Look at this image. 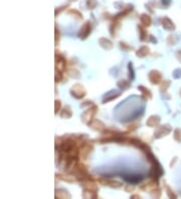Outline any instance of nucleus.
Returning a JSON list of instances; mask_svg holds the SVG:
<instances>
[{
	"instance_id": "1",
	"label": "nucleus",
	"mask_w": 181,
	"mask_h": 199,
	"mask_svg": "<svg viewBox=\"0 0 181 199\" xmlns=\"http://www.w3.org/2000/svg\"><path fill=\"white\" fill-rule=\"evenodd\" d=\"M161 73L157 70H152L149 73V80L152 84H159V81H161Z\"/></svg>"
},
{
	"instance_id": "2",
	"label": "nucleus",
	"mask_w": 181,
	"mask_h": 199,
	"mask_svg": "<svg viewBox=\"0 0 181 199\" xmlns=\"http://www.w3.org/2000/svg\"><path fill=\"white\" fill-rule=\"evenodd\" d=\"M72 91H75V94H72V95L73 97H76V99H81V98H83V97L86 95L85 90H84L83 86H81V85H76L72 89Z\"/></svg>"
},
{
	"instance_id": "3",
	"label": "nucleus",
	"mask_w": 181,
	"mask_h": 199,
	"mask_svg": "<svg viewBox=\"0 0 181 199\" xmlns=\"http://www.w3.org/2000/svg\"><path fill=\"white\" fill-rule=\"evenodd\" d=\"M162 25L166 30H174L175 29V25L173 24L171 20H170L169 18H167V17H165V18L163 19Z\"/></svg>"
},
{
	"instance_id": "4",
	"label": "nucleus",
	"mask_w": 181,
	"mask_h": 199,
	"mask_svg": "<svg viewBox=\"0 0 181 199\" xmlns=\"http://www.w3.org/2000/svg\"><path fill=\"white\" fill-rule=\"evenodd\" d=\"M148 53H149V48H148L147 46H143L141 49L137 52V57H146Z\"/></svg>"
},
{
	"instance_id": "5",
	"label": "nucleus",
	"mask_w": 181,
	"mask_h": 199,
	"mask_svg": "<svg viewBox=\"0 0 181 199\" xmlns=\"http://www.w3.org/2000/svg\"><path fill=\"white\" fill-rule=\"evenodd\" d=\"M141 21H142V24L144 25V26H149L150 24H151V19H150V17L148 16L147 14H143L141 16Z\"/></svg>"
},
{
	"instance_id": "6",
	"label": "nucleus",
	"mask_w": 181,
	"mask_h": 199,
	"mask_svg": "<svg viewBox=\"0 0 181 199\" xmlns=\"http://www.w3.org/2000/svg\"><path fill=\"white\" fill-rule=\"evenodd\" d=\"M174 139L178 142H181V130L177 129L175 130V135H174Z\"/></svg>"
},
{
	"instance_id": "7",
	"label": "nucleus",
	"mask_w": 181,
	"mask_h": 199,
	"mask_svg": "<svg viewBox=\"0 0 181 199\" xmlns=\"http://www.w3.org/2000/svg\"><path fill=\"white\" fill-rule=\"evenodd\" d=\"M167 190H168V191H167V193H168V196H169V197H172V198H175V197H176V195H175L174 193L172 192V191H170V190H171V189H170V188H168V187H167Z\"/></svg>"
},
{
	"instance_id": "8",
	"label": "nucleus",
	"mask_w": 181,
	"mask_h": 199,
	"mask_svg": "<svg viewBox=\"0 0 181 199\" xmlns=\"http://www.w3.org/2000/svg\"><path fill=\"white\" fill-rule=\"evenodd\" d=\"M177 57H178V60H180L181 62V52H178V54H177Z\"/></svg>"
}]
</instances>
